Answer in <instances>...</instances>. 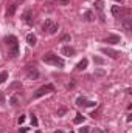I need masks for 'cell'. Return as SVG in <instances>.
<instances>
[{"label": "cell", "mask_w": 132, "mask_h": 133, "mask_svg": "<svg viewBox=\"0 0 132 133\" xmlns=\"http://www.w3.org/2000/svg\"><path fill=\"white\" fill-rule=\"evenodd\" d=\"M19 101H20V96H19V95H13V96H11V99H9V104L16 107V105L19 104Z\"/></svg>", "instance_id": "e0dca14e"}, {"label": "cell", "mask_w": 132, "mask_h": 133, "mask_svg": "<svg viewBox=\"0 0 132 133\" xmlns=\"http://www.w3.org/2000/svg\"><path fill=\"white\" fill-rule=\"evenodd\" d=\"M51 25H53V22H51V20H45V22H44V25H42V31H44V33H48V30L51 28Z\"/></svg>", "instance_id": "2e32d148"}, {"label": "cell", "mask_w": 132, "mask_h": 133, "mask_svg": "<svg viewBox=\"0 0 132 133\" xmlns=\"http://www.w3.org/2000/svg\"><path fill=\"white\" fill-rule=\"evenodd\" d=\"M55 133H62V132H61V130H58V132H55Z\"/></svg>", "instance_id": "d6a6232c"}, {"label": "cell", "mask_w": 132, "mask_h": 133, "mask_svg": "<svg viewBox=\"0 0 132 133\" xmlns=\"http://www.w3.org/2000/svg\"><path fill=\"white\" fill-rule=\"evenodd\" d=\"M23 121H25V116H23V115H22V116H20V118H19V124H22V122H23Z\"/></svg>", "instance_id": "4dcf8cb0"}, {"label": "cell", "mask_w": 132, "mask_h": 133, "mask_svg": "<svg viewBox=\"0 0 132 133\" xmlns=\"http://www.w3.org/2000/svg\"><path fill=\"white\" fill-rule=\"evenodd\" d=\"M89 130H90V127H87V125H84V127H81V129L78 130V133H89Z\"/></svg>", "instance_id": "cb8c5ba5"}, {"label": "cell", "mask_w": 132, "mask_h": 133, "mask_svg": "<svg viewBox=\"0 0 132 133\" xmlns=\"http://www.w3.org/2000/svg\"><path fill=\"white\" fill-rule=\"evenodd\" d=\"M22 2H23V0H16L13 5H9V8H8V11H6V16H8V17H13L14 12H16V9H17V6H19Z\"/></svg>", "instance_id": "52a82bcc"}, {"label": "cell", "mask_w": 132, "mask_h": 133, "mask_svg": "<svg viewBox=\"0 0 132 133\" xmlns=\"http://www.w3.org/2000/svg\"><path fill=\"white\" fill-rule=\"evenodd\" d=\"M31 124H33V125H37V118H36L34 115H31Z\"/></svg>", "instance_id": "4316f807"}, {"label": "cell", "mask_w": 132, "mask_h": 133, "mask_svg": "<svg viewBox=\"0 0 132 133\" xmlns=\"http://www.w3.org/2000/svg\"><path fill=\"white\" fill-rule=\"evenodd\" d=\"M34 133H42V132H40V130H36V132H34Z\"/></svg>", "instance_id": "1f68e13d"}, {"label": "cell", "mask_w": 132, "mask_h": 133, "mask_svg": "<svg viewBox=\"0 0 132 133\" xmlns=\"http://www.w3.org/2000/svg\"><path fill=\"white\" fill-rule=\"evenodd\" d=\"M42 61L45 62V64H50V65H56L59 66V68H62L64 66V61L58 56V54H55V53H47V54H44V57H42Z\"/></svg>", "instance_id": "6da1fadb"}, {"label": "cell", "mask_w": 132, "mask_h": 133, "mask_svg": "<svg viewBox=\"0 0 132 133\" xmlns=\"http://www.w3.org/2000/svg\"><path fill=\"white\" fill-rule=\"evenodd\" d=\"M76 104L79 105V107H93V105H97V102H93V101H87L86 98H78L76 99Z\"/></svg>", "instance_id": "8992f818"}, {"label": "cell", "mask_w": 132, "mask_h": 133, "mask_svg": "<svg viewBox=\"0 0 132 133\" xmlns=\"http://www.w3.org/2000/svg\"><path fill=\"white\" fill-rule=\"evenodd\" d=\"M93 62H95L97 65H104V62H106V61H104L103 57H99V56H95V57H93Z\"/></svg>", "instance_id": "ffe728a7"}, {"label": "cell", "mask_w": 132, "mask_h": 133, "mask_svg": "<svg viewBox=\"0 0 132 133\" xmlns=\"http://www.w3.org/2000/svg\"><path fill=\"white\" fill-rule=\"evenodd\" d=\"M27 42H28V45L34 46V45H36V42H37V37H36V34H33V33L28 34V36H27Z\"/></svg>", "instance_id": "4fadbf2b"}, {"label": "cell", "mask_w": 132, "mask_h": 133, "mask_svg": "<svg viewBox=\"0 0 132 133\" xmlns=\"http://www.w3.org/2000/svg\"><path fill=\"white\" fill-rule=\"evenodd\" d=\"M27 74H28V79H31V81H36V79H39V76H40V73H39V70L33 65H28L27 66Z\"/></svg>", "instance_id": "277c9868"}, {"label": "cell", "mask_w": 132, "mask_h": 133, "mask_svg": "<svg viewBox=\"0 0 132 133\" xmlns=\"http://www.w3.org/2000/svg\"><path fill=\"white\" fill-rule=\"evenodd\" d=\"M6 79H8V71H2V73H0V85H2Z\"/></svg>", "instance_id": "44dd1931"}, {"label": "cell", "mask_w": 132, "mask_h": 133, "mask_svg": "<svg viewBox=\"0 0 132 133\" xmlns=\"http://www.w3.org/2000/svg\"><path fill=\"white\" fill-rule=\"evenodd\" d=\"M16 88H22V84H20L19 81H17V82H13V84L8 87V90H9V91H13V90H16Z\"/></svg>", "instance_id": "ac0fdd59"}, {"label": "cell", "mask_w": 132, "mask_h": 133, "mask_svg": "<svg viewBox=\"0 0 132 133\" xmlns=\"http://www.w3.org/2000/svg\"><path fill=\"white\" fill-rule=\"evenodd\" d=\"M95 8L99 11V19L101 22H104V16H103V8H104V2L103 0H95Z\"/></svg>", "instance_id": "30bf717a"}, {"label": "cell", "mask_w": 132, "mask_h": 133, "mask_svg": "<svg viewBox=\"0 0 132 133\" xmlns=\"http://www.w3.org/2000/svg\"><path fill=\"white\" fill-rule=\"evenodd\" d=\"M123 28H124L126 31H131V30H132V19H131V17L123 19Z\"/></svg>", "instance_id": "7c38bea8"}, {"label": "cell", "mask_w": 132, "mask_h": 133, "mask_svg": "<svg viewBox=\"0 0 132 133\" xmlns=\"http://www.w3.org/2000/svg\"><path fill=\"white\" fill-rule=\"evenodd\" d=\"M84 19H86L87 22H93V20H95V14H93L92 11H86V14H84Z\"/></svg>", "instance_id": "9a60e30c"}, {"label": "cell", "mask_w": 132, "mask_h": 133, "mask_svg": "<svg viewBox=\"0 0 132 133\" xmlns=\"http://www.w3.org/2000/svg\"><path fill=\"white\" fill-rule=\"evenodd\" d=\"M92 133H107V132H106V130H101V129H97V127H95V129H92Z\"/></svg>", "instance_id": "484cf974"}, {"label": "cell", "mask_w": 132, "mask_h": 133, "mask_svg": "<svg viewBox=\"0 0 132 133\" xmlns=\"http://www.w3.org/2000/svg\"><path fill=\"white\" fill-rule=\"evenodd\" d=\"M61 53L67 56V57H73L75 54H76V50L73 48V46H70V45H64L62 46V50H61Z\"/></svg>", "instance_id": "5b68a950"}, {"label": "cell", "mask_w": 132, "mask_h": 133, "mask_svg": "<svg viewBox=\"0 0 132 133\" xmlns=\"http://www.w3.org/2000/svg\"><path fill=\"white\" fill-rule=\"evenodd\" d=\"M104 42H106V43H110V45L120 43V36H117V34H110V36H107V39H106Z\"/></svg>", "instance_id": "9c48e42d"}, {"label": "cell", "mask_w": 132, "mask_h": 133, "mask_svg": "<svg viewBox=\"0 0 132 133\" xmlns=\"http://www.w3.org/2000/svg\"><path fill=\"white\" fill-rule=\"evenodd\" d=\"M82 121H84V116L78 113V115H76V118H75V124H81Z\"/></svg>", "instance_id": "7402d4cb"}, {"label": "cell", "mask_w": 132, "mask_h": 133, "mask_svg": "<svg viewBox=\"0 0 132 133\" xmlns=\"http://www.w3.org/2000/svg\"><path fill=\"white\" fill-rule=\"evenodd\" d=\"M22 19H23V22H25V23H28V25H31V23H33V17H31V11H30V9H27V11L23 12V16H22Z\"/></svg>", "instance_id": "8fae6325"}, {"label": "cell", "mask_w": 132, "mask_h": 133, "mask_svg": "<svg viewBox=\"0 0 132 133\" xmlns=\"http://www.w3.org/2000/svg\"><path fill=\"white\" fill-rule=\"evenodd\" d=\"M59 3H61V5H68L70 0H59Z\"/></svg>", "instance_id": "f546056e"}, {"label": "cell", "mask_w": 132, "mask_h": 133, "mask_svg": "<svg viewBox=\"0 0 132 133\" xmlns=\"http://www.w3.org/2000/svg\"><path fill=\"white\" fill-rule=\"evenodd\" d=\"M86 66H87V59H82L81 62H78V65L75 66V70L76 71H82V70H86Z\"/></svg>", "instance_id": "5bb4252c"}, {"label": "cell", "mask_w": 132, "mask_h": 133, "mask_svg": "<svg viewBox=\"0 0 132 133\" xmlns=\"http://www.w3.org/2000/svg\"><path fill=\"white\" fill-rule=\"evenodd\" d=\"M112 14H113V16H118V14H120V8H118V5H113V6H112Z\"/></svg>", "instance_id": "603a6c76"}, {"label": "cell", "mask_w": 132, "mask_h": 133, "mask_svg": "<svg viewBox=\"0 0 132 133\" xmlns=\"http://www.w3.org/2000/svg\"><path fill=\"white\" fill-rule=\"evenodd\" d=\"M115 2H121V0H115Z\"/></svg>", "instance_id": "836d02e7"}, {"label": "cell", "mask_w": 132, "mask_h": 133, "mask_svg": "<svg viewBox=\"0 0 132 133\" xmlns=\"http://www.w3.org/2000/svg\"><path fill=\"white\" fill-rule=\"evenodd\" d=\"M68 40H70V36H68V34L62 36V42H68Z\"/></svg>", "instance_id": "f1b7e54d"}, {"label": "cell", "mask_w": 132, "mask_h": 133, "mask_svg": "<svg viewBox=\"0 0 132 133\" xmlns=\"http://www.w3.org/2000/svg\"><path fill=\"white\" fill-rule=\"evenodd\" d=\"M101 51L104 54H107L109 57H112V59H118L120 57V53L118 51H113V50H109V48H101Z\"/></svg>", "instance_id": "ba28073f"}, {"label": "cell", "mask_w": 132, "mask_h": 133, "mask_svg": "<svg viewBox=\"0 0 132 133\" xmlns=\"http://www.w3.org/2000/svg\"><path fill=\"white\" fill-rule=\"evenodd\" d=\"M51 91H55V85H51V84L42 85L40 88H37V90H36V93H34V99L42 98L44 95H48V93H51Z\"/></svg>", "instance_id": "3957f363"}, {"label": "cell", "mask_w": 132, "mask_h": 133, "mask_svg": "<svg viewBox=\"0 0 132 133\" xmlns=\"http://www.w3.org/2000/svg\"><path fill=\"white\" fill-rule=\"evenodd\" d=\"M5 42L8 46H11V57H16L19 54V43H17V37L16 36H6L5 37Z\"/></svg>", "instance_id": "7a4b0ae2"}, {"label": "cell", "mask_w": 132, "mask_h": 133, "mask_svg": "<svg viewBox=\"0 0 132 133\" xmlns=\"http://www.w3.org/2000/svg\"><path fill=\"white\" fill-rule=\"evenodd\" d=\"M65 111H67V108H59V110H58V116H62Z\"/></svg>", "instance_id": "83f0119b"}, {"label": "cell", "mask_w": 132, "mask_h": 133, "mask_svg": "<svg viewBox=\"0 0 132 133\" xmlns=\"http://www.w3.org/2000/svg\"><path fill=\"white\" fill-rule=\"evenodd\" d=\"M104 74H106V71H104V70H101V68L95 70V76H104Z\"/></svg>", "instance_id": "d4e9b609"}, {"label": "cell", "mask_w": 132, "mask_h": 133, "mask_svg": "<svg viewBox=\"0 0 132 133\" xmlns=\"http://www.w3.org/2000/svg\"><path fill=\"white\" fill-rule=\"evenodd\" d=\"M58 30H59V25H58V23H53L51 28L48 30V34H56L58 33Z\"/></svg>", "instance_id": "d6986e66"}]
</instances>
